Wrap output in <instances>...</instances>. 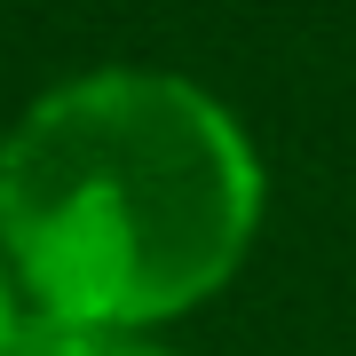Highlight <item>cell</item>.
I'll use <instances>...</instances> for the list:
<instances>
[{
  "label": "cell",
  "mask_w": 356,
  "mask_h": 356,
  "mask_svg": "<svg viewBox=\"0 0 356 356\" xmlns=\"http://www.w3.org/2000/svg\"><path fill=\"white\" fill-rule=\"evenodd\" d=\"M261 222V166L214 95L95 72L0 143V245L64 325H151L206 301Z\"/></svg>",
  "instance_id": "obj_1"
},
{
  "label": "cell",
  "mask_w": 356,
  "mask_h": 356,
  "mask_svg": "<svg viewBox=\"0 0 356 356\" xmlns=\"http://www.w3.org/2000/svg\"><path fill=\"white\" fill-rule=\"evenodd\" d=\"M8 356H166V348L135 341V332H119V325H64V317H40V325L16 332Z\"/></svg>",
  "instance_id": "obj_2"
},
{
  "label": "cell",
  "mask_w": 356,
  "mask_h": 356,
  "mask_svg": "<svg viewBox=\"0 0 356 356\" xmlns=\"http://www.w3.org/2000/svg\"><path fill=\"white\" fill-rule=\"evenodd\" d=\"M16 348V309H8V277H0V356Z\"/></svg>",
  "instance_id": "obj_3"
}]
</instances>
